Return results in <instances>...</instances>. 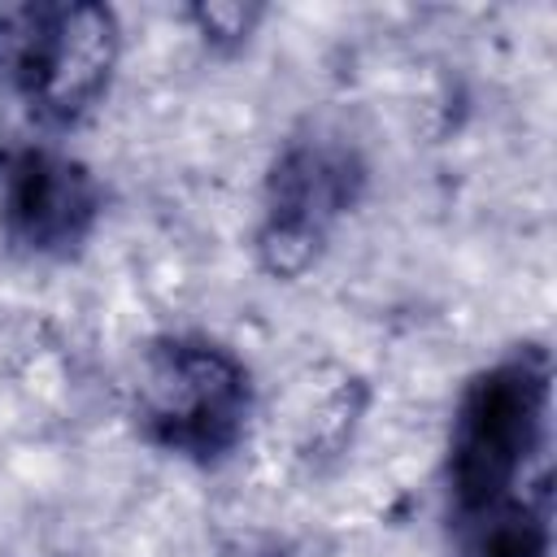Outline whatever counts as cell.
Wrapping results in <instances>:
<instances>
[{"instance_id": "obj_1", "label": "cell", "mask_w": 557, "mask_h": 557, "mask_svg": "<svg viewBox=\"0 0 557 557\" xmlns=\"http://www.w3.org/2000/svg\"><path fill=\"white\" fill-rule=\"evenodd\" d=\"M548 418L553 366L540 344L513 348L466 383L444 461L457 531L509 513H553Z\"/></svg>"}, {"instance_id": "obj_2", "label": "cell", "mask_w": 557, "mask_h": 557, "mask_svg": "<svg viewBox=\"0 0 557 557\" xmlns=\"http://www.w3.org/2000/svg\"><path fill=\"white\" fill-rule=\"evenodd\" d=\"M117 17L96 0L0 4V83L39 126H78L117 70Z\"/></svg>"}, {"instance_id": "obj_3", "label": "cell", "mask_w": 557, "mask_h": 557, "mask_svg": "<svg viewBox=\"0 0 557 557\" xmlns=\"http://www.w3.org/2000/svg\"><path fill=\"white\" fill-rule=\"evenodd\" d=\"M252 413L248 366L209 335H157L135 374V426L161 453L213 466L235 453Z\"/></svg>"}, {"instance_id": "obj_4", "label": "cell", "mask_w": 557, "mask_h": 557, "mask_svg": "<svg viewBox=\"0 0 557 557\" xmlns=\"http://www.w3.org/2000/svg\"><path fill=\"white\" fill-rule=\"evenodd\" d=\"M366 187L361 152L339 135H305L292 139L270 174L261 196V226H257V257L274 278L305 274L322 244L331 239L335 222L352 213Z\"/></svg>"}, {"instance_id": "obj_5", "label": "cell", "mask_w": 557, "mask_h": 557, "mask_svg": "<svg viewBox=\"0 0 557 557\" xmlns=\"http://www.w3.org/2000/svg\"><path fill=\"white\" fill-rule=\"evenodd\" d=\"M104 213L96 174L52 148H17L0 157V235L35 261H70Z\"/></svg>"}, {"instance_id": "obj_6", "label": "cell", "mask_w": 557, "mask_h": 557, "mask_svg": "<svg viewBox=\"0 0 557 557\" xmlns=\"http://www.w3.org/2000/svg\"><path fill=\"white\" fill-rule=\"evenodd\" d=\"M196 17H205V30L213 35V39H239V35H248V13L239 9V4H222V9H196Z\"/></svg>"}]
</instances>
